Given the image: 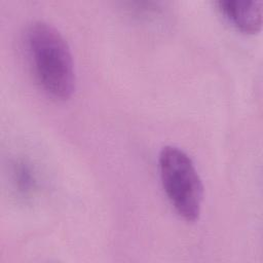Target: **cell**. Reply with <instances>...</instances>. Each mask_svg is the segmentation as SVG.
<instances>
[{
	"label": "cell",
	"instance_id": "6da1fadb",
	"mask_svg": "<svg viewBox=\"0 0 263 263\" xmlns=\"http://www.w3.org/2000/svg\"><path fill=\"white\" fill-rule=\"evenodd\" d=\"M24 50L39 87L50 98L68 100L75 90L73 55L63 34L45 21H33L23 33Z\"/></svg>",
	"mask_w": 263,
	"mask_h": 263
},
{
	"label": "cell",
	"instance_id": "7a4b0ae2",
	"mask_svg": "<svg viewBox=\"0 0 263 263\" xmlns=\"http://www.w3.org/2000/svg\"><path fill=\"white\" fill-rule=\"evenodd\" d=\"M158 172L162 189L175 212L185 221L197 220L203 186L191 157L181 148L166 145L158 154Z\"/></svg>",
	"mask_w": 263,
	"mask_h": 263
},
{
	"label": "cell",
	"instance_id": "3957f363",
	"mask_svg": "<svg viewBox=\"0 0 263 263\" xmlns=\"http://www.w3.org/2000/svg\"><path fill=\"white\" fill-rule=\"evenodd\" d=\"M217 5L225 17L245 33H257L262 26V1L219 0Z\"/></svg>",
	"mask_w": 263,
	"mask_h": 263
},
{
	"label": "cell",
	"instance_id": "277c9868",
	"mask_svg": "<svg viewBox=\"0 0 263 263\" xmlns=\"http://www.w3.org/2000/svg\"><path fill=\"white\" fill-rule=\"evenodd\" d=\"M30 167L24 162H17L13 167V180L22 193H28L34 185V178Z\"/></svg>",
	"mask_w": 263,
	"mask_h": 263
}]
</instances>
